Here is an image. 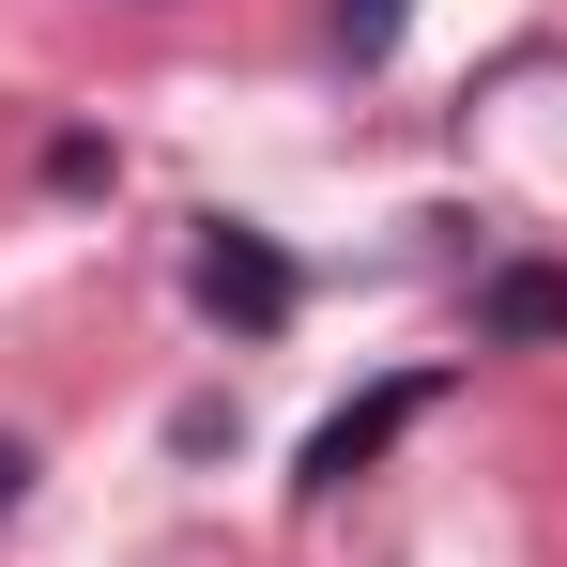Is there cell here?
<instances>
[{
	"mask_svg": "<svg viewBox=\"0 0 567 567\" xmlns=\"http://www.w3.org/2000/svg\"><path fill=\"white\" fill-rule=\"evenodd\" d=\"M185 291H199V322H230V338H277L291 307H307L291 246H277V230H246V215H199V246H185Z\"/></svg>",
	"mask_w": 567,
	"mask_h": 567,
	"instance_id": "cell-1",
	"label": "cell"
},
{
	"mask_svg": "<svg viewBox=\"0 0 567 567\" xmlns=\"http://www.w3.org/2000/svg\"><path fill=\"white\" fill-rule=\"evenodd\" d=\"M430 399H445V369H399V383H369V399H338V414L307 430V475H291V491H307V506H322V491H353V475H369Z\"/></svg>",
	"mask_w": 567,
	"mask_h": 567,
	"instance_id": "cell-2",
	"label": "cell"
},
{
	"mask_svg": "<svg viewBox=\"0 0 567 567\" xmlns=\"http://www.w3.org/2000/svg\"><path fill=\"white\" fill-rule=\"evenodd\" d=\"M475 353H567V261H491L475 277Z\"/></svg>",
	"mask_w": 567,
	"mask_h": 567,
	"instance_id": "cell-3",
	"label": "cell"
},
{
	"mask_svg": "<svg viewBox=\"0 0 567 567\" xmlns=\"http://www.w3.org/2000/svg\"><path fill=\"white\" fill-rule=\"evenodd\" d=\"M399 16H414V0H338V47H353V62H399Z\"/></svg>",
	"mask_w": 567,
	"mask_h": 567,
	"instance_id": "cell-4",
	"label": "cell"
},
{
	"mask_svg": "<svg viewBox=\"0 0 567 567\" xmlns=\"http://www.w3.org/2000/svg\"><path fill=\"white\" fill-rule=\"evenodd\" d=\"M16 491H31V445H16V430H0V506H16Z\"/></svg>",
	"mask_w": 567,
	"mask_h": 567,
	"instance_id": "cell-5",
	"label": "cell"
}]
</instances>
